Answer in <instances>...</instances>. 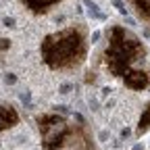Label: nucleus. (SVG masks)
Masks as SVG:
<instances>
[{
  "label": "nucleus",
  "instance_id": "f03ea898",
  "mask_svg": "<svg viewBox=\"0 0 150 150\" xmlns=\"http://www.w3.org/2000/svg\"><path fill=\"white\" fill-rule=\"evenodd\" d=\"M90 54V31L83 23H73L50 31L40 42V59L48 71H77Z\"/></svg>",
  "mask_w": 150,
  "mask_h": 150
},
{
  "label": "nucleus",
  "instance_id": "1a4fd4ad",
  "mask_svg": "<svg viewBox=\"0 0 150 150\" xmlns=\"http://www.w3.org/2000/svg\"><path fill=\"white\" fill-rule=\"evenodd\" d=\"M11 48V40L8 38H0V54H2L4 50H8Z\"/></svg>",
  "mask_w": 150,
  "mask_h": 150
},
{
  "label": "nucleus",
  "instance_id": "f257e3e1",
  "mask_svg": "<svg viewBox=\"0 0 150 150\" xmlns=\"http://www.w3.org/2000/svg\"><path fill=\"white\" fill-rule=\"evenodd\" d=\"M100 63L106 73L119 79L125 88L134 92H144L150 88L148 48L142 38L125 25L112 23L106 27Z\"/></svg>",
  "mask_w": 150,
  "mask_h": 150
},
{
  "label": "nucleus",
  "instance_id": "7ed1b4c3",
  "mask_svg": "<svg viewBox=\"0 0 150 150\" xmlns=\"http://www.w3.org/2000/svg\"><path fill=\"white\" fill-rule=\"evenodd\" d=\"M35 129L40 134L42 150H65L73 131V123L59 112H40L35 115Z\"/></svg>",
  "mask_w": 150,
  "mask_h": 150
},
{
  "label": "nucleus",
  "instance_id": "423d86ee",
  "mask_svg": "<svg viewBox=\"0 0 150 150\" xmlns=\"http://www.w3.org/2000/svg\"><path fill=\"white\" fill-rule=\"evenodd\" d=\"M63 2H65V0H21V4L25 6V11L29 15H33V17L48 15L52 8H56Z\"/></svg>",
  "mask_w": 150,
  "mask_h": 150
},
{
  "label": "nucleus",
  "instance_id": "6e6552de",
  "mask_svg": "<svg viewBox=\"0 0 150 150\" xmlns=\"http://www.w3.org/2000/svg\"><path fill=\"white\" fill-rule=\"evenodd\" d=\"M150 131V100L144 104V108H142V112H140V117H138V123H136V136L138 138H142V136H146Z\"/></svg>",
  "mask_w": 150,
  "mask_h": 150
},
{
  "label": "nucleus",
  "instance_id": "39448f33",
  "mask_svg": "<svg viewBox=\"0 0 150 150\" xmlns=\"http://www.w3.org/2000/svg\"><path fill=\"white\" fill-rule=\"evenodd\" d=\"M21 123V115H19V110L8 104V102H0V134H4V131L17 127Z\"/></svg>",
  "mask_w": 150,
  "mask_h": 150
},
{
  "label": "nucleus",
  "instance_id": "0eeeda50",
  "mask_svg": "<svg viewBox=\"0 0 150 150\" xmlns=\"http://www.w3.org/2000/svg\"><path fill=\"white\" fill-rule=\"evenodd\" d=\"M127 4L138 17V21H142L148 29H150V0H127Z\"/></svg>",
  "mask_w": 150,
  "mask_h": 150
},
{
  "label": "nucleus",
  "instance_id": "20e7f679",
  "mask_svg": "<svg viewBox=\"0 0 150 150\" xmlns=\"http://www.w3.org/2000/svg\"><path fill=\"white\" fill-rule=\"evenodd\" d=\"M65 150H98L96 148V142H94V136L86 123H79V125H73V131H71V138H69V144Z\"/></svg>",
  "mask_w": 150,
  "mask_h": 150
}]
</instances>
